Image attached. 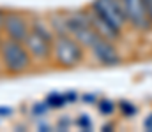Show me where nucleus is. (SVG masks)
I'll return each mask as SVG.
<instances>
[{
    "mask_svg": "<svg viewBox=\"0 0 152 132\" xmlns=\"http://www.w3.org/2000/svg\"><path fill=\"white\" fill-rule=\"evenodd\" d=\"M23 44L28 49V53L32 55V58H36V60L50 58V55L53 51V39H50L46 35H41L37 32H34V30L28 32V35L25 37Z\"/></svg>",
    "mask_w": 152,
    "mask_h": 132,
    "instance_id": "0eeeda50",
    "label": "nucleus"
},
{
    "mask_svg": "<svg viewBox=\"0 0 152 132\" xmlns=\"http://www.w3.org/2000/svg\"><path fill=\"white\" fill-rule=\"evenodd\" d=\"M83 46L76 41L75 37L66 32V34H57L53 37V58L57 65L62 69H73L83 62Z\"/></svg>",
    "mask_w": 152,
    "mask_h": 132,
    "instance_id": "f257e3e1",
    "label": "nucleus"
},
{
    "mask_svg": "<svg viewBox=\"0 0 152 132\" xmlns=\"http://www.w3.org/2000/svg\"><path fill=\"white\" fill-rule=\"evenodd\" d=\"M66 23H67L69 34L87 49L99 37V34L96 32V28H94V25L90 21V14L85 12V11H73V12H69L66 16Z\"/></svg>",
    "mask_w": 152,
    "mask_h": 132,
    "instance_id": "7ed1b4c3",
    "label": "nucleus"
},
{
    "mask_svg": "<svg viewBox=\"0 0 152 132\" xmlns=\"http://www.w3.org/2000/svg\"><path fill=\"white\" fill-rule=\"evenodd\" d=\"M115 41H110V39H104V37H97L94 44L88 48L92 56L97 60V63L101 65H106V67H112V65H117L120 62V55L115 48Z\"/></svg>",
    "mask_w": 152,
    "mask_h": 132,
    "instance_id": "423d86ee",
    "label": "nucleus"
},
{
    "mask_svg": "<svg viewBox=\"0 0 152 132\" xmlns=\"http://www.w3.org/2000/svg\"><path fill=\"white\" fill-rule=\"evenodd\" d=\"M0 44H2V41H0Z\"/></svg>",
    "mask_w": 152,
    "mask_h": 132,
    "instance_id": "f8f14e48",
    "label": "nucleus"
},
{
    "mask_svg": "<svg viewBox=\"0 0 152 132\" xmlns=\"http://www.w3.org/2000/svg\"><path fill=\"white\" fill-rule=\"evenodd\" d=\"M0 55L5 71L11 74H21L28 71L32 65V55L28 53V49L21 41H14L7 37L0 44Z\"/></svg>",
    "mask_w": 152,
    "mask_h": 132,
    "instance_id": "f03ea898",
    "label": "nucleus"
},
{
    "mask_svg": "<svg viewBox=\"0 0 152 132\" xmlns=\"http://www.w3.org/2000/svg\"><path fill=\"white\" fill-rule=\"evenodd\" d=\"M90 11L94 14H97L99 18H103L106 23H110L120 34L127 27V21H126L120 0H94L92 5H90Z\"/></svg>",
    "mask_w": 152,
    "mask_h": 132,
    "instance_id": "20e7f679",
    "label": "nucleus"
},
{
    "mask_svg": "<svg viewBox=\"0 0 152 132\" xmlns=\"http://www.w3.org/2000/svg\"><path fill=\"white\" fill-rule=\"evenodd\" d=\"M4 19H5V12L0 11V27H4Z\"/></svg>",
    "mask_w": 152,
    "mask_h": 132,
    "instance_id": "9d476101",
    "label": "nucleus"
},
{
    "mask_svg": "<svg viewBox=\"0 0 152 132\" xmlns=\"http://www.w3.org/2000/svg\"><path fill=\"white\" fill-rule=\"evenodd\" d=\"M143 2H145V7H147V12H149V18L152 23V0H143Z\"/></svg>",
    "mask_w": 152,
    "mask_h": 132,
    "instance_id": "1a4fd4ad",
    "label": "nucleus"
},
{
    "mask_svg": "<svg viewBox=\"0 0 152 132\" xmlns=\"http://www.w3.org/2000/svg\"><path fill=\"white\" fill-rule=\"evenodd\" d=\"M127 27L136 32H151L152 23L143 0H120Z\"/></svg>",
    "mask_w": 152,
    "mask_h": 132,
    "instance_id": "39448f33",
    "label": "nucleus"
},
{
    "mask_svg": "<svg viewBox=\"0 0 152 132\" xmlns=\"http://www.w3.org/2000/svg\"><path fill=\"white\" fill-rule=\"evenodd\" d=\"M4 32L9 39H14V41H25V37L28 35L30 32V25L27 23V19L18 14V12H7L5 14V19H4Z\"/></svg>",
    "mask_w": 152,
    "mask_h": 132,
    "instance_id": "6e6552de",
    "label": "nucleus"
},
{
    "mask_svg": "<svg viewBox=\"0 0 152 132\" xmlns=\"http://www.w3.org/2000/svg\"><path fill=\"white\" fill-rule=\"evenodd\" d=\"M11 113V109H7V107H0V115H9Z\"/></svg>",
    "mask_w": 152,
    "mask_h": 132,
    "instance_id": "9b49d317",
    "label": "nucleus"
}]
</instances>
